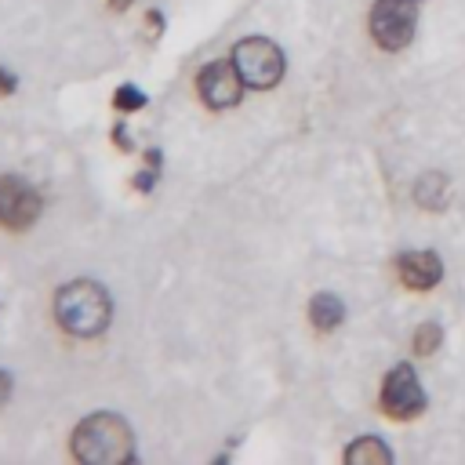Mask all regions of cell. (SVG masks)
I'll return each mask as SVG.
<instances>
[{
    "label": "cell",
    "instance_id": "obj_2",
    "mask_svg": "<svg viewBox=\"0 0 465 465\" xmlns=\"http://www.w3.org/2000/svg\"><path fill=\"white\" fill-rule=\"evenodd\" d=\"M73 454L87 465H124L134 458V440L124 418L91 414L73 432Z\"/></svg>",
    "mask_w": 465,
    "mask_h": 465
},
{
    "label": "cell",
    "instance_id": "obj_12",
    "mask_svg": "<svg viewBox=\"0 0 465 465\" xmlns=\"http://www.w3.org/2000/svg\"><path fill=\"white\" fill-rule=\"evenodd\" d=\"M440 341H443V327L432 323V320H425V323L414 331V352H418V356H432V352L440 349Z\"/></svg>",
    "mask_w": 465,
    "mask_h": 465
},
{
    "label": "cell",
    "instance_id": "obj_9",
    "mask_svg": "<svg viewBox=\"0 0 465 465\" xmlns=\"http://www.w3.org/2000/svg\"><path fill=\"white\" fill-rule=\"evenodd\" d=\"M309 320H312L316 331H334V327L345 320V305H341V298L320 291V294L309 302Z\"/></svg>",
    "mask_w": 465,
    "mask_h": 465
},
{
    "label": "cell",
    "instance_id": "obj_4",
    "mask_svg": "<svg viewBox=\"0 0 465 465\" xmlns=\"http://www.w3.org/2000/svg\"><path fill=\"white\" fill-rule=\"evenodd\" d=\"M414 25H418V0H378L371 7V36L385 51L407 47Z\"/></svg>",
    "mask_w": 465,
    "mask_h": 465
},
{
    "label": "cell",
    "instance_id": "obj_1",
    "mask_svg": "<svg viewBox=\"0 0 465 465\" xmlns=\"http://www.w3.org/2000/svg\"><path fill=\"white\" fill-rule=\"evenodd\" d=\"M54 316H58L62 331H69L76 338H94L109 327L113 305H109V294L102 291V283L73 280L54 294Z\"/></svg>",
    "mask_w": 465,
    "mask_h": 465
},
{
    "label": "cell",
    "instance_id": "obj_11",
    "mask_svg": "<svg viewBox=\"0 0 465 465\" xmlns=\"http://www.w3.org/2000/svg\"><path fill=\"white\" fill-rule=\"evenodd\" d=\"M414 200H418L421 207H429V211H440V207L447 203V178H443L440 171L421 174L418 185H414Z\"/></svg>",
    "mask_w": 465,
    "mask_h": 465
},
{
    "label": "cell",
    "instance_id": "obj_17",
    "mask_svg": "<svg viewBox=\"0 0 465 465\" xmlns=\"http://www.w3.org/2000/svg\"><path fill=\"white\" fill-rule=\"evenodd\" d=\"M7 396H11V378H7V371H0V407L7 403Z\"/></svg>",
    "mask_w": 465,
    "mask_h": 465
},
{
    "label": "cell",
    "instance_id": "obj_6",
    "mask_svg": "<svg viewBox=\"0 0 465 465\" xmlns=\"http://www.w3.org/2000/svg\"><path fill=\"white\" fill-rule=\"evenodd\" d=\"M40 193L18 178V174H0V225L7 229H29L40 218Z\"/></svg>",
    "mask_w": 465,
    "mask_h": 465
},
{
    "label": "cell",
    "instance_id": "obj_3",
    "mask_svg": "<svg viewBox=\"0 0 465 465\" xmlns=\"http://www.w3.org/2000/svg\"><path fill=\"white\" fill-rule=\"evenodd\" d=\"M232 65L240 69L243 84L254 91H269L283 76V51L265 36H247L232 47Z\"/></svg>",
    "mask_w": 465,
    "mask_h": 465
},
{
    "label": "cell",
    "instance_id": "obj_15",
    "mask_svg": "<svg viewBox=\"0 0 465 465\" xmlns=\"http://www.w3.org/2000/svg\"><path fill=\"white\" fill-rule=\"evenodd\" d=\"M113 142H116L120 149H131V138H127V127H124V124H116V131H113Z\"/></svg>",
    "mask_w": 465,
    "mask_h": 465
},
{
    "label": "cell",
    "instance_id": "obj_10",
    "mask_svg": "<svg viewBox=\"0 0 465 465\" xmlns=\"http://www.w3.org/2000/svg\"><path fill=\"white\" fill-rule=\"evenodd\" d=\"M345 461L349 465H389L392 461V450L378 436H360L356 443L345 447Z\"/></svg>",
    "mask_w": 465,
    "mask_h": 465
},
{
    "label": "cell",
    "instance_id": "obj_13",
    "mask_svg": "<svg viewBox=\"0 0 465 465\" xmlns=\"http://www.w3.org/2000/svg\"><path fill=\"white\" fill-rule=\"evenodd\" d=\"M145 94L134 87V84H120L116 87V94H113V105L120 109V113H134V109H145Z\"/></svg>",
    "mask_w": 465,
    "mask_h": 465
},
{
    "label": "cell",
    "instance_id": "obj_5",
    "mask_svg": "<svg viewBox=\"0 0 465 465\" xmlns=\"http://www.w3.org/2000/svg\"><path fill=\"white\" fill-rule=\"evenodd\" d=\"M381 411L396 421H411L425 411V392L411 363H396L381 381Z\"/></svg>",
    "mask_w": 465,
    "mask_h": 465
},
{
    "label": "cell",
    "instance_id": "obj_8",
    "mask_svg": "<svg viewBox=\"0 0 465 465\" xmlns=\"http://www.w3.org/2000/svg\"><path fill=\"white\" fill-rule=\"evenodd\" d=\"M396 272H400V283L411 287V291H429L440 283L443 276V262L436 251H403L396 258Z\"/></svg>",
    "mask_w": 465,
    "mask_h": 465
},
{
    "label": "cell",
    "instance_id": "obj_14",
    "mask_svg": "<svg viewBox=\"0 0 465 465\" xmlns=\"http://www.w3.org/2000/svg\"><path fill=\"white\" fill-rule=\"evenodd\" d=\"M160 29H163V15L160 11H149V40H156Z\"/></svg>",
    "mask_w": 465,
    "mask_h": 465
},
{
    "label": "cell",
    "instance_id": "obj_16",
    "mask_svg": "<svg viewBox=\"0 0 465 465\" xmlns=\"http://www.w3.org/2000/svg\"><path fill=\"white\" fill-rule=\"evenodd\" d=\"M15 91V76L7 69H0V94H11Z\"/></svg>",
    "mask_w": 465,
    "mask_h": 465
},
{
    "label": "cell",
    "instance_id": "obj_7",
    "mask_svg": "<svg viewBox=\"0 0 465 465\" xmlns=\"http://www.w3.org/2000/svg\"><path fill=\"white\" fill-rule=\"evenodd\" d=\"M196 91H200V98L211 105V109H229V105H236L240 102V94H243V76H240V69L232 65V58L225 62H211V65H203L200 73H196Z\"/></svg>",
    "mask_w": 465,
    "mask_h": 465
},
{
    "label": "cell",
    "instance_id": "obj_18",
    "mask_svg": "<svg viewBox=\"0 0 465 465\" xmlns=\"http://www.w3.org/2000/svg\"><path fill=\"white\" fill-rule=\"evenodd\" d=\"M109 4H113L116 11H124V7H131V0H109Z\"/></svg>",
    "mask_w": 465,
    "mask_h": 465
}]
</instances>
